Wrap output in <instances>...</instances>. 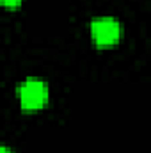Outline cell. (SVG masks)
Listing matches in <instances>:
<instances>
[{
  "label": "cell",
  "instance_id": "cell-1",
  "mask_svg": "<svg viewBox=\"0 0 151 153\" xmlns=\"http://www.w3.org/2000/svg\"><path fill=\"white\" fill-rule=\"evenodd\" d=\"M48 96H50V89L43 78L29 76L18 85V98L25 111L43 109L48 102Z\"/></svg>",
  "mask_w": 151,
  "mask_h": 153
},
{
  "label": "cell",
  "instance_id": "cell-2",
  "mask_svg": "<svg viewBox=\"0 0 151 153\" xmlns=\"http://www.w3.org/2000/svg\"><path fill=\"white\" fill-rule=\"evenodd\" d=\"M91 36L98 46H112L123 36V25L114 16H96L91 20Z\"/></svg>",
  "mask_w": 151,
  "mask_h": 153
},
{
  "label": "cell",
  "instance_id": "cell-3",
  "mask_svg": "<svg viewBox=\"0 0 151 153\" xmlns=\"http://www.w3.org/2000/svg\"><path fill=\"white\" fill-rule=\"evenodd\" d=\"M21 2H23V0H0V4H2V5H5V7H9V9L18 7Z\"/></svg>",
  "mask_w": 151,
  "mask_h": 153
},
{
  "label": "cell",
  "instance_id": "cell-4",
  "mask_svg": "<svg viewBox=\"0 0 151 153\" xmlns=\"http://www.w3.org/2000/svg\"><path fill=\"white\" fill-rule=\"evenodd\" d=\"M0 153H14L9 146H0Z\"/></svg>",
  "mask_w": 151,
  "mask_h": 153
},
{
  "label": "cell",
  "instance_id": "cell-5",
  "mask_svg": "<svg viewBox=\"0 0 151 153\" xmlns=\"http://www.w3.org/2000/svg\"><path fill=\"white\" fill-rule=\"evenodd\" d=\"M0 80H2V78H0Z\"/></svg>",
  "mask_w": 151,
  "mask_h": 153
}]
</instances>
